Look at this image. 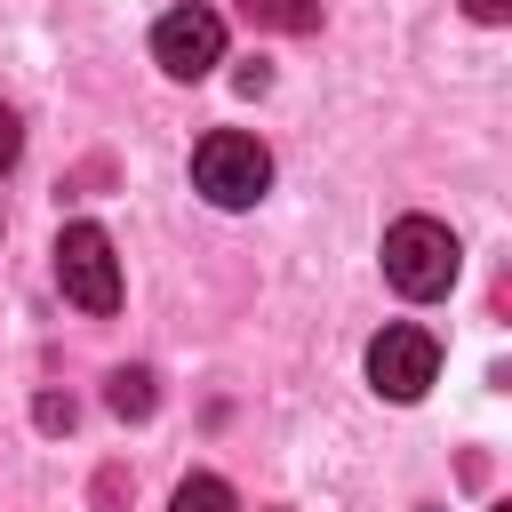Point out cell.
Segmentation results:
<instances>
[{"mask_svg": "<svg viewBox=\"0 0 512 512\" xmlns=\"http://www.w3.org/2000/svg\"><path fill=\"white\" fill-rule=\"evenodd\" d=\"M432 376H440V344H432V328L392 320V328L368 344V384H376L384 400H424Z\"/></svg>", "mask_w": 512, "mask_h": 512, "instance_id": "obj_5", "label": "cell"}, {"mask_svg": "<svg viewBox=\"0 0 512 512\" xmlns=\"http://www.w3.org/2000/svg\"><path fill=\"white\" fill-rule=\"evenodd\" d=\"M456 272H464V248H456V232H448L440 216H400V224L384 232V280H392L400 296L432 304V296L456 288Z\"/></svg>", "mask_w": 512, "mask_h": 512, "instance_id": "obj_1", "label": "cell"}, {"mask_svg": "<svg viewBox=\"0 0 512 512\" xmlns=\"http://www.w3.org/2000/svg\"><path fill=\"white\" fill-rule=\"evenodd\" d=\"M56 288L80 312H120V256H112L104 224H64L56 232Z\"/></svg>", "mask_w": 512, "mask_h": 512, "instance_id": "obj_3", "label": "cell"}, {"mask_svg": "<svg viewBox=\"0 0 512 512\" xmlns=\"http://www.w3.org/2000/svg\"><path fill=\"white\" fill-rule=\"evenodd\" d=\"M256 32H320V0H240Z\"/></svg>", "mask_w": 512, "mask_h": 512, "instance_id": "obj_6", "label": "cell"}, {"mask_svg": "<svg viewBox=\"0 0 512 512\" xmlns=\"http://www.w3.org/2000/svg\"><path fill=\"white\" fill-rule=\"evenodd\" d=\"M168 512H232V488L216 480V472H192L184 488H176V504Z\"/></svg>", "mask_w": 512, "mask_h": 512, "instance_id": "obj_8", "label": "cell"}, {"mask_svg": "<svg viewBox=\"0 0 512 512\" xmlns=\"http://www.w3.org/2000/svg\"><path fill=\"white\" fill-rule=\"evenodd\" d=\"M112 416H152V400H160V384H152V368H112Z\"/></svg>", "mask_w": 512, "mask_h": 512, "instance_id": "obj_7", "label": "cell"}, {"mask_svg": "<svg viewBox=\"0 0 512 512\" xmlns=\"http://www.w3.org/2000/svg\"><path fill=\"white\" fill-rule=\"evenodd\" d=\"M192 184H200L216 208H256V200L272 192V152H264L256 136H240V128H216V136H200V152H192Z\"/></svg>", "mask_w": 512, "mask_h": 512, "instance_id": "obj_2", "label": "cell"}, {"mask_svg": "<svg viewBox=\"0 0 512 512\" xmlns=\"http://www.w3.org/2000/svg\"><path fill=\"white\" fill-rule=\"evenodd\" d=\"M464 8H472L480 24H504V16H512V0H464Z\"/></svg>", "mask_w": 512, "mask_h": 512, "instance_id": "obj_10", "label": "cell"}, {"mask_svg": "<svg viewBox=\"0 0 512 512\" xmlns=\"http://www.w3.org/2000/svg\"><path fill=\"white\" fill-rule=\"evenodd\" d=\"M152 64H160L168 80H208V72L224 64V16L200 8V0L168 8V16L152 24Z\"/></svg>", "mask_w": 512, "mask_h": 512, "instance_id": "obj_4", "label": "cell"}, {"mask_svg": "<svg viewBox=\"0 0 512 512\" xmlns=\"http://www.w3.org/2000/svg\"><path fill=\"white\" fill-rule=\"evenodd\" d=\"M496 512H512V504H496Z\"/></svg>", "mask_w": 512, "mask_h": 512, "instance_id": "obj_11", "label": "cell"}, {"mask_svg": "<svg viewBox=\"0 0 512 512\" xmlns=\"http://www.w3.org/2000/svg\"><path fill=\"white\" fill-rule=\"evenodd\" d=\"M16 152H24V128H16V112H8V104H0V176H8V168H16Z\"/></svg>", "mask_w": 512, "mask_h": 512, "instance_id": "obj_9", "label": "cell"}]
</instances>
